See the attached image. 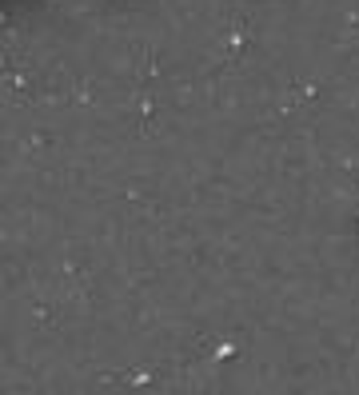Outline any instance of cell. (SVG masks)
<instances>
[]
</instances>
